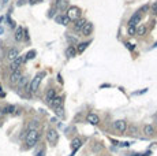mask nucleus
I'll return each mask as SVG.
<instances>
[{"mask_svg":"<svg viewBox=\"0 0 157 156\" xmlns=\"http://www.w3.org/2000/svg\"><path fill=\"white\" fill-rule=\"evenodd\" d=\"M4 3H7V0H3V4H4Z\"/></svg>","mask_w":157,"mask_h":156,"instance_id":"37","label":"nucleus"},{"mask_svg":"<svg viewBox=\"0 0 157 156\" xmlns=\"http://www.w3.org/2000/svg\"><path fill=\"white\" fill-rule=\"evenodd\" d=\"M55 21L58 22V23H60V25H63V26H67V25L70 23V19L67 18L66 15H58L55 18Z\"/></svg>","mask_w":157,"mask_h":156,"instance_id":"14","label":"nucleus"},{"mask_svg":"<svg viewBox=\"0 0 157 156\" xmlns=\"http://www.w3.org/2000/svg\"><path fill=\"white\" fill-rule=\"evenodd\" d=\"M154 133H156V130H154V127L152 125L143 126V134H145V136H153Z\"/></svg>","mask_w":157,"mask_h":156,"instance_id":"16","label":"nucleus"},{"mask_svg":"<svg viewBox=\"0 0 157 156\" xmlns=\"http://www.w3.org/2000/svg\"><path fill=\"white\" fill-rule=\"evenodd\" d=\"M148 10H149V4H145V5H142V7L138 10V12H139V14H143V12H146Z\"/></svg>","mask_w":157,"mask_h":156,"instance_id":"28","label":"nucleus"},{"mask_svg":"<svg viewBox=\"0 0 157 156\" xmlns=\"http://www.w3.org/2000/svg\"><path fill=\"white\" fill-rule=\"evenodd\" d=\"M75 54H77V49H75L74 47H68V48L66 49V56L67 57H74Z\"/></svg>","mask_w":157,"mask_h":156,"instance_id":"20","label":"nucleus"},{"mask_svg":"<svg viewBox=\"0 0 157 156\" xmlns=\"http://www.w3.org/2000/svg\"><path fill=\"white\" fill-rule=\"evenodd\" d=\"M81 32H82L83 36H90L92 33H93V23H90V22H86L85 26L81 29Z\"/></svg>","mask_w":157,"mask_h":156,"instance_id":"11","label":"nucleus"},{"mask_svg":"<svg viewBox=\"0 0 157 156\" xmlns=\"http://www.w3.org/2000/svg\"><path fill=\"white\" fill-rule=\"evenodd\" d=\"M22 78V73H21V70H15L11 73V75H10V82H11L12 85H17L18 81Z\"/></svg>","mask_w":157,"mask_h":156,"instance_id":"7","label":"nucleus"},{"mask_svg":"<svg viewBox=\"0 0 157 156\" xmlns=\"http://www.w3.org/2000/svg\"><path fill=\"white\" fill-rule=\"evenodd\" d=\"M81 145H82V140H81L79 137H75V138L71 141V151H72V156H74V153L77 152V151L81 148Z\"/></svg>","mask_w":157,"mask_h":156,"instance_id":"8","label":"nucleus"},{"mask_svg":"<svg viewBox=\"0 0 157 156\" xmlns=\"http://www.w3.org/2000/svg\"><path fill=\"white\" fill-rule=\"evenodd\" d=\"M85 23H86V21H85L83 18H78L77 21H75V23H74L75 30H81L83 26H85Z\"/></svg>","mask_w":157,"mask_h":156,"instance_id":"18","label":"nucleus"},{"mask_svg":"<svg viewBox=\"0 0 157 156\" xmlns=\"http://www.w3.org/2000/svg\"><path fill=\"white\" fill-rule=\"evenodd\" d=\"M26 62L25 56H18L15 60H12L11 64H10V70L11 71H15V70H19V67Z\"/></svg>","mask_w":157,"mask_h":156,"instance_id":"5","label":"nucleus"},{"mask_svg":"<svg viewBox=\"0 0 157 156\" xmlns=\"http://www.w3.org/2000/svg\"><path fill=\"white\" fill-rule=\"evenodd\" d=\"M23 32H25V29H23L22 26H18L17 30H15V34H14V38L17 41H22L23 40Z\"/></svg>","mask_w":157,"mask_h":156,"instance_id":"12","label":"nucleus"},{"mask_svg":"<svg viewBox=\"0 0 157 156\" xmlns=\"http://www.w3.org/2000/svg\"><path fill=\"white\" fill-rule=\"evenodd\" d=\"M150 155H152V152H150V151H149V152H145V153H143L142 156H150Z\"/></svg>","mask_w":157,"mask_h":156,"instance_id":"32","label":"nucleus"},{"mask_svg":"<svg viewBox=\"0 0 157 156\" xmlns=\"http://www.w3.org/2000/svg\"><path fill=\"white\" fill-rule=\"evenodd\" d=\"M67 18L70 19V21H77L78 18H81V10L78 7H75V5H72V7H70L68 10H67Z\"/></svg>","mask_w":157,"mask_h":156,"instance_id":"3","label":"nucleus"},{"mask_svg":"<svg viewBox=\"0 0 157 156\" xmlns=\"http://www.w3.org/2000/svg\"><path fill=\"white\" fill-rule=\"evenodd\" d=\"M86 120H88L89 123H92V125H99V123H100L99 115L94 114V112H90V114H88V116H86Z\"/></svg>","mask_w":157,"mask_h":156,"instance_id":"10","label":"nucleus"},{"mask_svg":"<svg viewBox=\"0 0 157 156\" xmlns=\"http://www.w3.org/2000/svg\"><path fill=\"white\" fill-rule=\"evenodd\" d=\"M44 75H45V73H40V74H37L33 79H32L30 85H28V90H29V92H30V93H36L37 92V89H38V86H40V84H41L42 77H44Z\"/></svg>","mask_w":157,"mask_h":156,"instance_id":"2","label":"nucleus"},{"mask_svg":"<svg viewBox=\"0 0 157 156\" xmlns=\"http://www.w3.org/2000/svg\"><path fill=\"white\" fill-rule=\"evenodd\" d=\"M66 4H67V3L64 2V0H58V3H56V7H58L59 10H63V8L66 7Z\"/></svg>","mask_w":157,"mask_h":156,"instance_id":"26","label":"nucleus"},{"mask_svg":"<svg viewBox=\"0 0 157 156\" xmlns=\"http://www.w3.org/2000/svg\"><path fill=\"white\" fill-rule=\"evenodd\" d=\"M90 44V41H86V43H81V44H78V48H77V52L78 54H82L83 51H85L86 48H88V45Z\"/></svg>","mask_w":157,"mask_h":156,"instance_id":"19","label":"nucleus"},{"mask_svg":"<svg viewBox=\"0 0 157 156\" xmlns=\"http://www.w3.org/2000/svg\"><path fill=\"white\" fill-rule=\"evenodd\" d=\"M152 12H153V15H157V2L152 5Z\"/></svg>","mask_w":157,"mask_h":156,"instance_id":"29","label":"nucleus"},{"mask_svg":"<svg viewBox=\"0 0 157 156\" xmlns=\"http://www.w3.org/2000/svg\"><path fill=\"white\" fill-rule=\"evenodd\" d=\"M30 2V4H36V3H40L41 0H29Z\"/></svg>","mask_w":157,"mask_h":156,"instance_id":"31","label":"nucleus"},{"mask_svg":"<svg viewBox=\"0 0 157 156\" xmlns=\"http://www.w3.org/2000/svg\"><path fill=\"white\" fill-rule=\"evenodd\" d=\"M3 33H4V29H3V26L0 25V34H3Z\"/></svg>","mask_w":157,"mask_h":156,"instance_id":"34","label":"nucleus"},{"mask_svg":"<svg viewBox=\"0 0 157 156\" xmlns=\"http://www.w3.org/2000/svg\"><path fill=\"white\" fill-rule=\"evenodd\" d=\"M18 56H19V51H18L17 48H10L8 52H7V59H8L10 62L15 60Z\"/></svg>","mask_w":157,"mask_h":156,"instance_id":"9","label":"nucleus"},{"mask_svg":"<svg viewBox=\"0 0 157 156\" xmlns=\"http://www.w3.org/2000/svg\"><path fill=\"white\" fill-rule=\"evenodd\" d=\"M132 156H138V155H137V153H134V155H132Z\"/></svg>","mask_w":157,"mask_h":156,"instance_id":"38","label":"nucleus"},{"mask_svg":"<svg viewBox=\"0 0 157 156\" xmlns=\"http://www.w3.org/2000/svg\"><path fill=\"white\" fill-rule=\"evenodd\" d=\"M51 106H52V108H58V107H63V99L62 97H58V96H55V99H53L52 101H51Z\"/></svg>","mask_w":157,"mask_h":156,"instance_id":"15","label":"nucleus"},{"mask_svg":"<svg viewBox=\"0 0 157 156\" xmlns=\"http://www.w3.org/2000/svg\"><path fill=\"white\" fill-rule=\"evenodd\" d=\"M135 32H137V27L129 25V27H127V33H129V36H135Z\"/></svg>","mask_w":157,"mask_h":156,"instance_id":"25","label":"nucleus"},{"mask_svg":"<svg viewBox=\"0 0 157 156\" xmlns=\"http://www.w3.org/2000/svg\"><path fill=\"white\" fill-rule=\"evenodd\" d=\"M141 16H142V14H139V12H135L134 15L130 18V21H129V25H131V26H135V25L138 23V22L141 21Z\"/></svg>","mask_w":157,"mask_h":156,"instance_id":"13","label":"nucleus"},{"mask_svg":"<svg viewBox=\"0 0 157 156\" xmlns=\"http://www.w3.org/2000/svg\"><path fill=\"white\" fill-rule=\"evenodd\" d=\"M2 115H3V111H2V109H0V118H2Z\"/></svg>","mask_w":157,"mask_h":156,"instance_id":"36","label":"nucleus"},{"mask_svg":"<svg viewBox=\"0 0 157 156\" xmlns=\"http://www.w3.org/2000/svg\"><path fill=\"white\" fill-rule=\"evenodd\" d=\"M55 96H56V92H55V89H49L47 92V95H45V101H47L48 104L51 103V101L55 99Z\"/></svg>","mask_w":157,"mask_h":156,"instance_id":"17","label":"nucleus"},{"mask_svg":"<svg viewBox=\"0 0 157 156\" xmlns=\"http://www.w3.org/2000/svg\"><path fill=\"white\" fill-rule=\"evenodd\" d=\"M37 156H44V152H42V151H41V152H38V153H37Z\"/></svg>","mask_w":157,"mask_h":156,"instance_id":"35","label":"nucleus"},{"mask_svg":"<svg viewBox=\"0 0 157 156\" xmlns=\"http://www.w3.org/2000/svg\"><path fill=\"white\" fill-rule=\"evenodd\" d=\"M40 134L37 129H29L28 134H26V147L28 148H33L34 145L38 142Z\"/></svg>","mask_w":157,"mask_h":156,"instance_id":"1","label":"nucleus"},{"mask_svg":"<svg viewBox=\"0 0 157 156\" xmlns=\"http://www.w3.org/2000/svg\"><path fill=\"white\" fill-rule=\"evenodd\" d=\"M34 57H36V51H34V49L29 51L28 54L25 55V59H26V60H29V59H34Z\"/></svg>","mask_w":157,"mask_h":156,"instance_id":"23","label":"nucleus"},{"mask_svg":"<svg viewBox=\"0 0 157 156\" xmlns=\"http://www.w3.org/2000/svg\"><path fill=\"white\" fill-rule=\"evenodd\" d=\"M126 45H127V47H129V48H130V49H131V51H132V49H134V47H132V44H126Z\"/></svg>","mask_w":157,"mask_h":156,"instance_id":"33","label":"nucleus"},{"mask_svg":"<svg viewBox=\"0 0 157 156\" xmlns=\"http://www.w3.org/2000/svg\"><path fill=\"white\" fill-rule=\"evenodd\" d=\"M7 21H8V25H10V26H11V27H15V22L12 21L11 18H10V15H7Z\"/></svg>","mask_w":157,"mask_h":156,"instance_id":"30","label":"nucleus"},{"mask_svg":"<svg viewBox=\"0 0 157 156\" xmlns=\"http://www.w3.org/2000/svg\"><path fill=\"white\" fill-rule=\"evenodd\" d=\"M146 33V26L145 25H141V26H138L137 27V32H135V34H138V36H143Z\"/></svg>","mask_w":157,"mask_h":156,"instance_id":"21","label":"nucleus"},{"mask_svg":"<svg viewBox=\"0 0 157 156\" xmlns=\"http://www.w3.org/2000/svg\"><path fill=\"white\" fill-rule=\"evenodd\" d=\"M56 112L58 116H64V111H63V107H58V108H53Z\"/></svg>","mask_w":157,"mask_h":156,"instance_id":"27","label":"nucleus"},{"mask_svg":"<svg viewBox=\"0 0 157 156\" xmlns=\"http://www.w3.org/2000/svg\"><path fill=\"white\" fill-rule=\"evenodd\" d=\"M26 84H28V78L22 75V78H21L19 81H18V84H17V85H18V88H23Z\"/></svg>","mask_w":157,"mask_h":156,"instance_id":"24","label":"nucleus"},{"mask_svg":"<svg viewBox=\"0 0 157 156\" xmlns=\"http://www.w3.org/2000/svg\"><path fill=\"white\" fill-rule=\"evenodd\" d=\"M2 111H3V114H12V112L15 111V107L14 106H6Z\"/></svg>","mask_w":157,"mask_h":156,"instance_id":"22","label":"nucleus"},{"mask_svg":"<svg viewBox=\"0 0 157 156\" xmlns=\"http://www.w3.org/2000/svg\"><path fill=\"white\" fill-rule=\"evenodd\" d=\"M47 140L48 142H49L51 145H56L59 141V133L58 130H55V129H49V130L47 131Z\"/></svg>","mask_w":157,"mask_h":156,"instance_id":"4","label":"nucleus"},{"mask_svg":"<svg viewBox=\"0 0 157 156\" xmlns=\"http://www.w3.org/2000/svg\"><path fill=\"white\" fill-rule=\"evenodd\" d=\"M113 127H115L120 134H123L124 131L127 130V123H126V120H123V119L115 120V123H113Z\"/></svg>","mask_w":157,"mask_h":156,"instance_id":"6","label":"nucleus"}]
</instances>
